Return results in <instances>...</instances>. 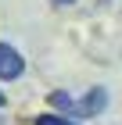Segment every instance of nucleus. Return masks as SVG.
I'll return each instance as SVG.
<instances>
[{"instance_id":"obj_1","label":"nucleus","mask_w":122,"mask_h":125,"mask_svg":"<svg viewBox=\"0 0 122 125\" xmlns=\"http://www.w3.org/2000/svg\"><path fill=\"white\" fill-rule=\"evenodd\" d=\"M22 72H25L22 54L11 43H0V82H14V79H22Z\"/></svg>"},{"instance_id":"obj_2","label":"nucleus","mask_w":122,"mask_h":125,"mask_svg":"<svg viewBox=\"0 0 122 125\" xmlns=\"http://www.w3.org/2000/svg\"><path fill=\"white\" fill-rule=\"evenodd\" d=\"M104 107H108V89H104V86H94V89H86V96L75 104L72 115L75 118H97Z\"/></svg>"},{"instance_id":"obj_3","label":"nucleus","mask_w":122,"mask_h":125,"mask_svg":"<svg viewBox=\"0 0 122 125\" xmlns=\"http://www.w3.org/2000/svg\"><path fill=\"white\" fill-rule=\"evenodd\" d=\"M47 100H50V107H57V111H65V115H72V111H75V100H72V96L65 93V89H54V93H50Z\"/></svg>"},{"instance_id":"obj_4","label":"nucleus","mask_w":122,"mask_h":125,"mask_svg":"<svg viewBox=\"0 0 122 125\" xmlns=\"http://www.w3.org/2000/svg\"><path fill=\"white\" fill-rule=\"evenodd\" d=\"M32 122H36V125H75L72 118H61V115H36Z\"/></svg>"},{"instance_id":"obj_5","label":"nucleus","mask_w":122,"mask_h":125,"mask_svg":"<svg viewBox=\"0 0 122 125\" xmlns=\"http://www.w3.org/2000/svg\"><path fill=\"white\" fill-rule=\"evenodd\" d=\"M54 7H68V4H75V0H50Z\"/></svg>"},{"instance_id":"obj_6","label":"nucleus","mask_w":122,"mask_h":125,"mask_svg":"<svg viewBox=\"0 0 122 125\" xmlns=\"http://www.w3.org/2000/svg\"><path fill=\"white\" fill-rule=\"evenodd\" d=\"M4 104H7V96H4V93H0V107H4Z\"/></svg>"},{"instance_id":"obj_7","label":"nucleus","mask_w":122,"mask_h":125,"mask_svg":"<svg viewBox=\"0 0 122 125\" xmlns=\"http://www.w3.org/2000/svg\"><path fill=\"white\" fill-rule=\"evenodd\" d=\"M101 4H111V0H101Z\"/></svg>"},{"instance_id":"obj_8","label":"nucleus","mask_w":122,"mask_h":125,"mask_svg":"<svg viewBox=\"0 0 122 125\" xmlns=\"http://www.w3.org/2000/svg\"><path fill=\"white\" fill-rule=\"evenodd\" d=\"M0 125H4V118H0Z\"/></svg>"}]
</instances>
